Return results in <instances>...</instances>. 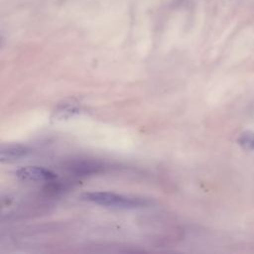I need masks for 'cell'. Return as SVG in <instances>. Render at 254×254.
<instances>
[{"instance_id": "6da1fadb", "label": "cell", "mask_w": 254, "mask_h": 254, "mask_svg": "<svg viewBox=\"0 0 254 254\" xmlns=\"http://www.w3.org/2000/svg\"><path fill=\"white\" fill-rule=\"evenodd\" d=\"M82 198L99 205L115 207V208H125V209L139 208L149 204V201L144 198L127 196V195L117 194L109 191L86 192L82 195Z\"/></svg>"}, {"instance_id": "7a4b0ae2", "label": "cell", "mask_w": 254, "mask_h": 254, "mask_svg": "<svg viewBox=\"0 0 254 254\" xmlns=\"http://www.w3.org/2000/svg\"><path fill=\"white\" fill-rule=\"evenodd\" d=\"M15 175L18 179L24 182L32 183L50 182L56 178L55 173L38 166H26L19 168L15 171Z\"/></svg>"}, {"instance_id": "3957f363", "label": "cell", "mask_w": 254, "mask_h": 254, "mask_svg": "<svg viewBox=\"0 0 254 254\" xmlns=\"http://www.w3.org/2000/svg\"><path fill=\"white\" fill-rule=\"evenodd\" d=\"M30 149L22 145H2L0 149V160L2 163H10L26 157Z\"/></svg>"}, {"instance_id": "277c9868", "label": "cell", "mask_w": 254, "mask_h": 254, "mask_svg": "<svg viewBox=\"0 0 254 254\" xmlns=\"http://www.w3.org/2000/svg\"><path fill=\"white\" fill-rule=\"evenodd\" d=\"M237 143L246 151H254V132L244 131L239 135Z\"/></svg>"}, {"instance_id": "5b68a950", "label": "cell", "mask_w": 254, "mask_h": 254, "mask_svg": "<svg viewBox=\"0 0 254 254\" xmlns=\"http://www.w3.org/2000/svg\"><path fill=\"white\" fill-rule=\"evenodd\" d=\"M177 1H183V0H177Z\"/></svg>"}]
</instances>
